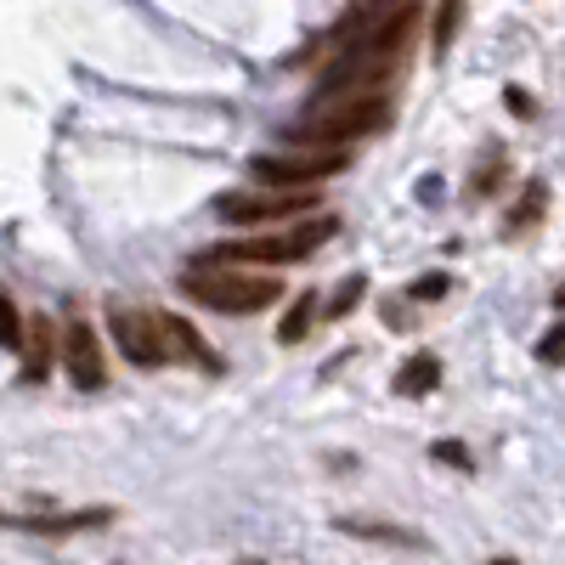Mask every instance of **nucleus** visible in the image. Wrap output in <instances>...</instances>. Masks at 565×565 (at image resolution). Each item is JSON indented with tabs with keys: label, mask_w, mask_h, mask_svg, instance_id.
<instances>
[{
	"label": "nucleus",
	"mask_w": 565,
	"mask_h": 565,
	"mask_svg": "<svg viewBox=\"0 0 565 565\" xmlns=\"http://www.w3.org/2000/svg\"><path fill=\"white\" fill-rule=\"evenodd\" d=\"M175 289L186 300H199L210 311H226V317H255L266 306L282 300V282L277 277H255V271H238V266H221V260H199L175 277Z\"/></svg>",
	"instance_id": "obj_1"
},
{
	"label": "nucleus",
	"mask_w": 565,
	"mask_h": 565,
	"mask_svg": "<svg viewBox=\"0 0 565 565\" xmlns=\"http://www.w3.org/2000/svg\"><path fill=\"white\" fill-rule=\"evenodd\" d=\"M322 108H328L322 119L289 125V141H306V148H351L362 136H380L396 114V103L385 90H362V97H340V108L334 103H322Z\"/></svg>",
	"instance_id": "obj_2"
},
{
	"label": "nucleus",
	"mask_w": 565,
	"mask_h": 565,
	"mask_svg": "<svg viewBox=\"0 0 565 565\" xmlns=\"http://www.w3.org/2000/svg\"><path fill=\"white\" fill-rule=\"evenodd\" d=\"M300 210H317L311 186H271V193H221L215 215L232 226H277V221H295Z\"/></svg>",
	"instance_id": "obj_3"
},
{
	"label": "nucleus",
	"mask_w": 565,
	"mask_h": 565,
	"mask_svg": "<svg viewBox=\"0 0 565 565\" xmlns=\"http://www.w3.org/2000/svg\"><path fill=\"white\" fill-rule=\"evenodd\" d=\"M351 164V148H311V153H260L249 159L260 186H317Z\"/></svg>",
	"instance_id": "obj_4"
},
{
	"label": "nucleus",
	"mask_w": 565,
	"mask_h": 565,
	"mask_svg": "<svg viewBox=\"0 0 565 565\" xmlns=\"http://www.w3.org/2000/svg\"><path fill=\"white\" fill-rule=\"evenodd\" d=\"M108 334H114V345L125 351L130 367H164V362H170L153 311H130V306L108 300Z\"/></svg>",
	"instance_id": "obj_5"
},
{
	"label": "nucleus",
	"mask_w": 565,
	"mask_h": 565,
	"mask_svg": "<svg viewBox=\"0 0 565 565\" xmlns=\"http://www.w3.org/2000/svg\"><path fill=\"white\" fill-rule=\"evenodd\" d=\"M57 356L68 367L74 391H103L108 385V362H103V345H97V328H90L85 317H68V328L57 334Z\"/></svg>",
	"instance_id": "obj_6"
},
{
	"label": "nucleus",
	"mask_w": 565,
	"mask_h": 565,
	"mask_svg": "<svg viewBox=\"0 0 565 565\" xmlns=\"http://www.w3.org/2000/svg\"><path fill=\"white\" fill-rule=\"evenodd\" d=\"M0 526L34 532V537H68V532H103L114 526V509H68V514H0Z\"/></svg>",
	"instance_id": "obj_7"
},
{
	"label": "nucleus",
	"mask_w": 565,
	"mask_h": 565,
	"mask_svg": "<svg viewBox=\"0 0 565 565\" xmlns=\"http://www.w3.org/2000/svg\"><path fill=\"white\" fill-rule=\"evenodd\" d=\"M159 334H164V351L181 356V362H193V367H204V373H221V367H226V362L204 345V334H199V328L186 322V317H170V311H164V317H159Z\"/></svg>",
	"instance_id": "obj_8"
},
{
	"label": "nucleus",
	"mask_w": 565,
	"mask_h": 565,
	"mask_svg": "<svg viewBox=\"0 0 565 565\" xmlns=\"http://www.w3.org/2000/svg\"><path fill=\"white\" fill-rule=\"evenodd\" d=\"M23 380L29 385H40L45 373H52V362H57V334H52V317H34L29 328H23Z\"/></svg>",
	"instance_id": "obj_9"
},
{
	"label": "nucleus",
	"mask_w": 565,
	"mask_h": 565,
	"mask_svg": "<svg viewBox=\"0 0 565 565\" xmlns=\"http://www.w3.org/2000/svg\"><path fill=\"white\" fill-rule=\"evenodd\" d=\"M340 232V221L334 215H311V221H300L295 232H282V244H289V260H311L328 238Z\"/></svg>",
	"instance_id": "obj_10"
},
{
	"label": "nucleus",
	"mask_w": 565,
	"mask_h": 565,
	"mask_svg": "<svg viewBox=\"0 0 565 565\" xmlns=\"http://www.w3.org/2000/svg\"><path fill=\"white\" fill-rule=\"evenodd\" d=\"M317 311H322V295H295L289 300V311H282V322H277V345H300L306 334H311V322H317Z\"/></svg>",
	"instance_id": "obj_11"
},
{
	"label": "nucleus",
	"mask_w": 565,
	"mask_h": 565,
	"mask_svg": "<svg viewBox=\"0 0 565 565\" xmlns=\"http://www.w3.org/2000/svg\"><path fill=\"white\" fill-rule=\"evenodd\" d=\"M543 204H548V181H526L521 204H514V215L503 221V238H521V232H532L543 221Z\"/></svg>",
	"instance_id": "obj_12"
},
{
	"label": "nucleus",
	"mask_w": 565,
	"mask_h": 565,
	"mask_svg": "<svg viewBox=\"0 0 565 565\" xmlns=\"http://www.w3.org/2000/svg\"><path fill=\"white\" fill-rule=\"evenodd\" d=\"M436 385H441V362H436V356H413V362L396 373V391H402V396H430Z\"/></svg>",
	"instance_id": "obj_13"
},
{
	"label": "nucleus",
	"mask_w": 565,
	"mask_h": 565,
	"mask_svg": "<svg viewBox=\"0 0 565 565\" xmlns=\"http://www.w3.org/2000/svg\"><path fill=\"white\" fill-rule=\"evenodd\" d=\"M458 23H463V0H441V7H436V23H430V52H436V57L452 52Z\"/></svg>",
	"instance_id": "obj_14"
},
{
	"label": "nucleus",
	"mask_w": 565,
	"mask_h": 565,
	"mask_svg": "<svg viewBox=\"0 0 565 565\" xmlns=\"http://www.w3.org/2000/svg\"><path fill=\"white\" fill-rule=\"evenodd\" d=\"M362 295H367V277H362V271H351V277L340 282V289H334V300H328V311H322V317H334V322H340V317H351V311L362 306Z\"/></svg>",
	"instance_id": "obj_15"
},
{
	"label": "nucleus",
	"mask_w": 565,
	"mask_h": 565,
	"mask_svg": "<svg viewBox=\"0 0 565 565\" xmlns=\"http://www.w3.org/2000/svg\"><path fill=\"white\" fill-rule=\"evenodd\" d=\"M509 170V153H498V148H487V159H481V170H476V181H469V193H492V186H498V175Z\"/></svg>",
	"instance_id": "obj_16"
},
{
	"label": "nucleus",
	"mask_w": 565,
	"mask_h": 565,
	"mask_svg": "<svg viewBox=\"0 0 565 565\" xmlns=\"http://www.w3.org/2000/svg\"><path fill=\"white\" fill-rule=\"evenodd\" d=\"M0 345H7V351L23 345V317H18V306H12L7 289H0Z\"/></svg>",
	"instance_id": "obj_17"
},
{
	"label": "nucleus",
	"mask_w": 565,
	"mask_h": 565,
	"mask_svg": "<svg viewBox=\"0 0 565 565\" xmlns=\"http://www.w3.org/2000/svg\"><path fill=\"white\" fill-rule=\"evenodd\" d=\"M345 532H356V537H385V543H413V548H424V537H413V532H391V526H380V521H345Z\"/></svg>",
	"instance_id": "obj_18"
},
{
	"label": "nucleus",
	"mask_w": 565,
	"mask_h": 565,
	"mask_svg": "<svg viewBox=\"0 0 565 565\" xmlns=\"http://www.w3.org/2000/svg\"><path fill=\"white\" fill-rule=\"evenodd\" d=\"M380 7H391V0H362L356 12H345V18H340L334 40H351V34H356V23H367V18H380Z\"/></svg>",
	"instance_id": "obj_19"
},
{
	"label": "nucleus",
	"mask_w": 565,
	"mask_h": 565,
	"mask_svg": "<svg viewBox=\"0 0 565 565\" xmlns=\"http://www.w3.org/2000/svg\"><path fill=\"white\" fill-rule=\"evenodd\" d=\"M537 362H543V367H565V322L543 334V345H537Z\"/></svg>",
	"instance_id": "obj_20"
},
{
	"label": "nucleus",
	"mask_w": 565,
	"mask_h": 565,
	"mask_svg": "<svg viewBox=\"0 0 565 565\" xmlns=\"http://www.w3.org/2000/svg\"><path fill=\"white\" fill-rule=\"evenodd\" d=\"M430 458H436V463H452V469H476L469 447H458V441H436V447H430Z\"/></svg>",
	"instance_id": "obj_21"
},
{
	"label": "nucleus",
	"mask_w": 565,
	"mask_h": 565,
	"mask_svg": "<svg viewBox=\"0 0 565 565\" xmlns=\"http://www.w3.org/2000/svg\"><path fill=\"white\" fill-rule=\"evenodd\" d=\"M447 289H452V282H447V271H430V277H418L407 295H413V300H436V295H447Z\"/></svg>",
	"instance_id": "obj_22"
}]
</instances>
